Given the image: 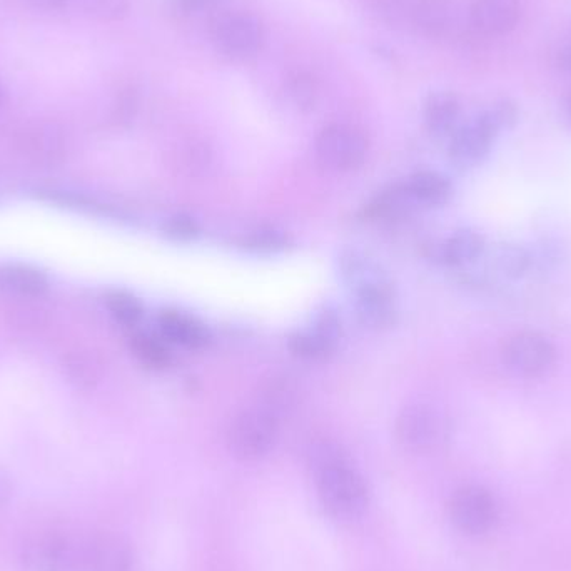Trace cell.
<instances>
[{"mask_svg": "<svg viewBox=\"0 0 571 571\" xmlns=\"http://www.w3.org/2000/svg\"><path fill=\"white\" fill-rule=\"evenodd\" d=\"M87 11L99 19H117L127 11V0H86Z\"/></svg>", "mask_w": 571, "mask_h": 571, "instance_id": "obj_27", "label": "cell"}, {"mask_svg": "<svg viewBox=\"0 0 571 571\" xmlns=\"http://www.w3.org/2000/svg\"><path fill=\"white\" fill-rule=\"evenodd\" d=\"M12 496V485L6 473L0 471V506L6 505Z\"/></svg>", "mask_w": 571, "mask_h": 571, "instance_id": "obj_31", "label": "cell"}, {"mask_svg": "<svg viewBox=\"0 0 571 571\" xmlns=\"http://www.w3.org/2000/svg\"><path fill=\"white\" fill-rule=\"evenodd\" d=\"M406 189L415 203L433 208L448 203L453 194L450 179L435 171L416 172L410 177Z\"/></svg>", "mask_w": 571, "mask_h": 571, "instance_id": "obj_16", "label": "cell"}, {"mask_svg": "<svg viewBox=\"0 0 571 571\" xmlns=\"http://www.w3.org/2000/svg\"><path fill=\"white\" fill-rule=\"evenodd\" d=\"M2 99H4V91H2V86H0V104H2Z\"/></svg>", "mask_w": 571, "mask_h": 571, "instance_id": "obj_33", "label": "cell"}, {"mask_svg": "<svg viewBox=\"0 0 571 571\" xmlns=\"http://www.w3.org/2000/svg\"><path fill=\"white\" fill-rule=\"evenodd\" d=\"M354 311L366 328H390L396 321L395 289L354 296Z\"/></svg>", "mask_w": 571, "mask_h": 571, "instance_id": "obj_13", "label": "cell"}, {"mask_svg": "<svg viewBox=\"0 0 571 571\" xmlns=\"http://www.w3.org/2000/svg\"><path fill=\"white\" fill-rule=\"evenodd\" d=\"M162 231L167 238L184 243V241H193L198 236L199 228L196 221L187 216H174V218L167 219L162 226Z\"/></svg>", "mask_w": 571, "mask_h": 571, "instance_id": "obj_26", "label": "cell"}, {"mask_svg": "<svg viewBox=\"0 0 571 571\" xmlns=\"http://www.w3.org/2000/svg\"><path fill=\"white\" fill-rule=\"evenodd\" d=\"M501 361L516 376L540 378L555 366V344L538 331H520L503 343Z\"/></svg>", "mask_w": 571, "mask_h": 571, "instance_id": "obj_3", "label": "cell"}, {"mask_svg": "<svg viewBox=\"0 0 571 571\" xmlns=\"http://www.w3.org/2000/svg\"><path fill=\"white\" fill-rule=\"evenodd\" d=\"M498 508L490 491L478 485L463 486L450 501L453 525L468 535H481L495 525Z\"/></svg>", "mask_w": 571, "mask_h": 571, "instance_id": "obj_7", "label": "cell"}, {"mask_svg": "<svg viewBox=\"0 0 571 571\" xmlns=\"http://www.w3.org/2000/svg\"><path fill=\"white\" fill-rule=\"evenodd\" d=\"M29 2L37 9L51 11V9H61V7L67 6L71 0H29Z\"/></svg>", "mask_w": 571, "mask_h": 571, "instance_id": "obj_30", "label": "cell"}, {"mask_svg": "<svg viewBox=\"0 0 571 571\" xmlns=\"http://www.w3.org/2000/svg\"><path fill=\"white\" fill-rule=\"evenodd\" d=\"M316 156L329 171H354L368 156V139L356 127L333 124L319 132Z\"/></svg>", "mask_w": 571, "mask_h": 571, "instance_id": "obj_5", "label": "cell"}, {"mask_svg": "<svg viewBox=\"0 0 571 571\" xmlns=\"http://www.w3.org/2000/svg\"><path fill=\"white\" fill-rule=\"evenodd\" d=\"M490 114L491 119L495 122L496 127L498 129H508V127L513 126L516 122V117H518V111H516V107L510 102H500V104H496L493 109L488 111Z\"/></svg>", "mask_w": 571, "mask_h": 571, "instance_id": "obj_28", "label": "cell"}, {"mask_svg": "<svg viewBox=\"0 0 571 571\" xmlns=\"http://www.w3.org/2000/svg\"><path fill=\"white\" fill-rule=\"evenodd\" d=\"M500 129L496 127L488 112L458 129L450 146L451 161L460 169L480 166L490 154Z\"/></svg>", "mask_w": 571, "mask_h": 571, "instance_id": "obj_9", "label": "cell"}, {"mask_svg": "<svg viewBox=\"0 0 571 571\" xmlns=\"http://www.w3.org/2000/svg\"><path fill=\"white\" fill-rule=\"evenodd\" d=\"M131 566V546L122 536L102 533L82 546L84 571H129Z\"/></svg>", "mask_w": 571, "mask_h": 571, "instance_id": "obj_10", "label": "cell"}, {"mask_svg": "<svg viewBox=\"0 0 571 571\" xmlns=\"http://www.w3.org/2000/svg\"><path fill=\"white\" fill-rule=\"evenodd\" d=\"M495 264L498 271L505 274L506 278H523L533 266V256L521 244L503 243L496 249Z\"/></svg>", "mask_w": 571, "mask_h": 571, "instance_id": "obj_20", "label": "cell"}, {"mask_svg": "<svg viewBox=\"0 0 571 571\" xmlns=\"http://www.w3.org/2000/svg\"><path fill=\"white\" fill-rule=\"evenodd\" d=\"M182 2H186L187 6H199V4H203L206 0H182Z\"/></svg>", "mask_w": 571, "mask_h": 571, "instance_id": "obj_32", "label": "cell"}, {"mask_svg": "<svg viewBox=\"0 0 571 571\" xmlns=\"http://www.w3.org/2000/svg\"><path fill=\"white\" fill-rule=\"evenodd\" d=\"M316 483L324 510L334 518L356 520L368 510V486L349 460L316 473Z\"/></svg>", "mask_w": 571, "mask_h": 571, "instance_id": "obj_1", "label": "cell"}, {"mask_svg": "<svg viewBox=\"0 0 571 571\" xmlns=\"http://www.w3.org/2000/svg\"><path fill=\"white\" fill-rule=\"evenodd\" d=\"M214 42L224 56L249 59L263 46L261 22L249 14H229L214 26Z\"/></svg>", "mask_w": 571, "mask_h": 571, "instance_id": "obj_8", "label": "cell"}, {"mask_svg": "<svg viewBox=\"0 0 571 571\" xmlns=\"http://www.w3.org/2000/svg\"><path fill=\"white\" fill-rule=\"evenodd\" d=\"M460 117V102L453 94L438 92L428 99L425 107L426 126L436 137L450 136Z\"/></svg>", "mask_w": 571, "mask_h": 571, "instance_id": "obj_18", "label": "cell"}, {"mask_svg": "<svg viewBox=\"0 0 571 571\" xmlns=\"http://www.w3.org/2000/svg\"><path fill=\"white\" fill-rule=\"evenodd\" d=\"M0 286L24 296H41L49 289V279L39 269L11 264L0 268Z\"/></svg>", "mask_w": 571, "mask_h": 571, "instance_id": "obj_19", "label": "cell"}, {"mask_svg": "<svg viewBox=\"0 0 571 571\" xmlns=\"http://www.w3.org/2000/svg\"><path fill=\"white\" fill-rule=\"evenodd\" d=\"M131 349L134 356L147 368H166L171 361V353L166 344L151 334H136L132 338Z\"/></svg>", "mask_w": 571, "mask_h": 571, "instance_id": "obj_21", "label": "cell"}, {"mask_svg": "<svg viewBox=\"0 0 571 571\" xmlns=\"http://www.w3.org/2000/svg\"><path fill=\"white\" fill-rule=\"evenodd\" d=\"M520 0H475L471 21L486 36H503L516 26Z\"/></svg>", "mask_w": 571, "mask_h": 571, "instance_id": "obj_12", "label": "cell"}, {"mask_svg": "<svg viewBox=\"0 0 571 571\" xmlns=\"http://www.w3.org/2000/svg\"><path fill=\"white\" fill-rule=\"evenodd\" d=\"M286 244H288V236H284L283 233L274 231V229L256 231L246 241V246L249 249L259 251V253H276V251L286 248Z\"/></svg>", "mask_w": 571, "mask_h": 571, "instance_id": "obj_25", "label": "cell"}, {"mask_svg": "<svg viewBox=\"0 0 571 571\" xmlns=\"http://www.w3.org/2000/svg\"><path fill=\"white\" fill-rule=\"evenodd\" d=\"M311 331L333 351L339 338H341V319L331 309H324L314 319V326Z\"/></svg>", "mask_w": 571, "mask_h": 571, "instance_id": "obj_24", "label": "cell"}, {"mask_svg": "<svg viewBox=\"0 0 571 571\" xmlns=\"http://www.w3.org/2000/svg\"><path fill=\"white\" fill-rule=\"evenodd\" d=\"M107 308L112 316L124 326H134L141 321L142 304L132 294L114 291L107 296Z\"/></svg>", "mask_w": 571, "mask_h": 571, "instance_id": "obj_22", "label": "cell"}, {"mask_svg": "<svg viewBox=\"0 0 571 571\" xmlns=\"http://www.w3.org/2000/svg\"><path fill=\"white\" fill-rule=\"evenodd\" d=\"M289 349L293 351L294 356L303 359H323L331 353V349L313 331L293 336L289 341Z\"/></svg>", "mask_w": 571, "mask_h": 571, "instance_id": "obj_23", "label": "cell"}, {"mask_svg": "<svg viewBox=\"0 0 571 571\" xmlns=\"http://www.w3.org/2000/svg\"><path fill=\"white\" fill-rule=\"evenodd\" d=\"M22 563L29 571L82 570V546L56 531L39 533L22 546Z\"/></svg>", "mask_w": 571, "mask_h": 571, "instance_id": "obj_6", "label": "cell"}, {"mask_svg": "<svg viewBox=\"0 0 571 571\" xmlns=\"http://www.w3.org/2000/svg\"><path fill=\"white\" fill-rule=\"evenodd\" d=\"M159 328L172 343L187 349H201L208 344L209 333L199 319L181 311H164L159 316Z\"/></svg>", "mask_w": 571, "mask_h": 571, "instance_id": "obj_14", "label": "cell"}, {"mask_svg": "<svg viewBox=\"0 0 571 571\" xmlns=\"http://www.w3.org/2000/svg\"><path fill=\"white\" fill-rule=\"evenodd\" d=\"M411 16L426 36L443 37L455 27L456 9L450 0H418Z\"/></svg>", "mask_w": 571, "mask_h": 571, "instance_id": "obj_15", "label": "cell"}, {"mask_svg": "<svg viewBox=\"0 0 571 571\" xmlns=\"http://www.w3.org/2000/svg\"><path fill=\"white\" fill-rule=\"evenodd\" d=\"M396 436L406 450L428 453L440 448L448 436V425L440 411L430 405L406 406L396 420Z\"/></svg>", "mask_w": 571, "mask_h": 571, "instance_id": "obj_4", "label": "cell"}, {"mask_svg": "<svg viewBox=\"0 0 571 571\" xmlns=\"http://www.w3.org/2000/svg\"><path fill=\"white\" fill-rule=\"evenodd\" d=\"M339 271H341V278L353 291L354 296L393 288L388 274L374 259L361 251H354V249L344 251L339 256Z\"/></svg>", "mask_w": 571, "mask_h": 571, "instance_id": "obj_11", "label": "cell"}, {"mask_svg": "<svg viewBox=\"0 0 571 571\" xmlns=\"http://www.w3.org/2000/svg\"><path fill=\"white\" fill-rule=\"evenodd\" d=\"M293 96L301 106H309L313 102V87L308 81L296 79L293 84Z\"/></svg>", "mask_w": 571, "mask_h": 571, "instance_id": "obj_29", "label": "cell"}, {"mask_svg": "<svg viewBox=\"0 0 571 571\" xmlns=\"http://www.w3.org/2000/svg\"><path fill=\"white\" fill-rule=\"evenodd\" d=\"M485 251V238L475 229H458L441 246L440 256L448 266H466L480 258Z\"/></svg>", "mask_w": 571, "mask_h": 571, "instance_id": "obj_17", "label": "cell"}, {"mask_svg": "<svg viewBox=\"0 0 571 571\" xmlns=\"http://www.w3.org/2000/svg\"><path fill=\"white\" fill-rule=\"evenodd\" d=\"M278 431V416L273 411L264 408L243 411L229 428V450L239 460H261L276 445Z\"/></svg>", "mask_w": 571, "mask_h": 571, "instance_id": "obj_2", "label": "cell"}]
</instances>
